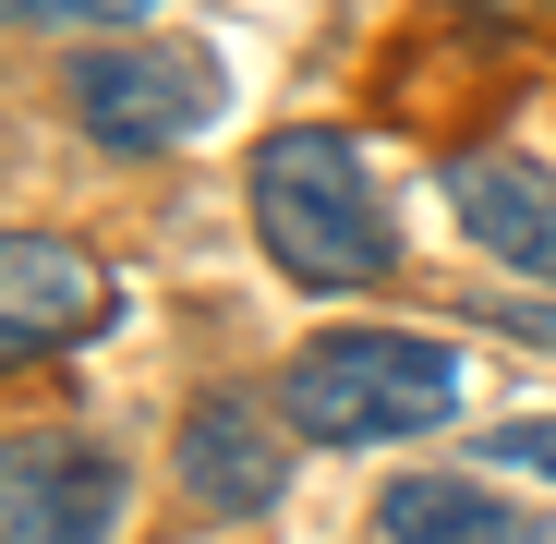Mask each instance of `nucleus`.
I'll return each mask as SVG.
<instances>
[{"label": "nucleus", "instance_id": "nucleus-1", "mask_svg": "<svg viewBox=\"0 0 556 544\" xmlns=\"http://www.w3.org/2000/svg\"><path fill=\"white\" fill-rule=\"evenodd\" d=\"M254 230L278 254V279H303V291H376L400 266L388 194L363 181L351 134H327V122H291L254 146Z\"/></svg>", "mask_w": 556, "mask_h": 544}, {"label": "nucleus", "instance_id": "nucleus-2", "mask_svg": "<svg viewBox=\"0 0 556 544\" xmlns=\"http://www.w3.org/2000/svg\"><path fill=\"white\" fill-rule=\"evenodd\" d=\"M459 400V351L447 339H412V327H339V339H303L291 376H278V412L315 447H388V435H424L447 423Z\"/></svg>", "mask_w": 556, "mask_h": 544}, {"label": "nucleus", "instance_id": "nucleus-3", "mask_svg": "<svg viewBox=\"0 0 556 544\" xmlns=\"http://www.w3.org/2000/svg\"><path fill=\"white\" fill-rule=\"evenodd\" d=\"M61 98H73V122L98 134V146L169 157V146H194L218 122V61L194 37H122V49H73Z\"/></svg>", "mask_w": 556, "mask_h": 544}, {"label": "nucleus", "instance_id": "nucleus-4", "mask_svg": "<svg viewBox=\"0 0 556 544\" xmlns=\"http://www.w3.org/2000/svg\"><path fill=\"white\" fill-rule=\"evenodd\" d=\"M122 496L134 484L98 435H13V460H0V544H110Z\"/></svg>", "mask_w": 556, "mask_h": 544}, {"label": "nucleus", "instance_id": "nucleus-5", "mask_svg": "<svg viewBox=\"0 0 556 544\" xmlns=\"http://www.w3.org/2000/svg\"><path fill=\"white\" fill-rule=\"evenodd\" d=\"M122 315V291H110V266L85 254V242H61V230H13L0 242V351H73V339H98Z\"/></svg>", "mask_w": 556, "mask_h": 544}, {"label": "nucleus", "instance_id": "nucleus-6", "mask_svg": "<svg viewBox=\"0 0 556 544\" xmlns=\"http://www.w3.org/2000/svg\"><path fill=\"white\" fill-rule=\"evenodd\" d=\"M181 496H194L206 520H254L278 508V484H291V412H266V400H206V412H181Z\"/></svg>", "mask_w": 556, "mask_h": 544}, {"label": "nucleus", "instance_id": "nucleus-7", "mask_svg": "<svg viewBox=\"0 0 556 544\" xmlns=\"http://www.w3.org/2000/svg\"><path fill=\"white\" fill-rule=\"evenodd\" d=\"M447 206H459V230H472L496 266H520L532 291H556V169H532V157H447Z\"/></svg>", "mask_w": 556, "mask_h": 544}, {"label": "nucleus", "instance_id": "nucleus-8", "mask_svg": "<svg viewBox=\"0 0 556 544\" xmlns=\"http://www.w3.org/2000/svg\"><path fill=\"white\" fill-rule=\"evenodd\" d=\"M376 520H388V544H556L532 508H496L484 484H459V472H412V484H388Z\"/></svg>", "mask_w": 556, "mask_h": 544}, {"label": "nucleus", "instance_id": "nucleus-9", "mask_svg": "<svg viewBox=\"0 0 556 544\" xmlns=\"http://www.w3.org/2000/svg\"><path fill=\"white\" fill-rule=\"evenodd\" d=\"M25 37H73V25H146L157 0H0Z\"/></svg>", "mask_w": 556, "mask_h": 544}, {"label": "nucleus", "instance_id": "nucleus-10", "mask_svg": "<svg viewBox=\"0 0 556 544\" xmlns=\"http://www.w3.org/2000/svg\"><path fill=\"white\" fill-rule=\"evenodd\" d=\"M496 460L532 472V484H556V423H508V435H496Z\"/></svg>", "mask_w": 556, "mask_h": 544}, {"label": "nucleus", "instance_id": "nucleus-11", "mask_svg": "<svg viewBox=\"0 0 556 544\" xmlns=\"http://www.w3.org/2000/svg\"><path fill=\"white\" fill-rule=\"evenodd\" d=\"M447 13H472V25H508V37H532V25H556V0H447Z\"/></svg>", "mask_w": 556, "mask_h": 544}, {"label": "nucleus", "instance_id": "nucleus-12", "mask_svg": "<svg viewBox=\"0 0 556 544\" xmlns=\"http://www.w3.org/2000/svg\"><path fill=\"white\" fill-rule=\"evenodd\" d=\"M508 327H520V339H544V351H556V303H544V315H508Z\"/></svg>", "mask_w": 556, "mask_h": 544}]
</instances>
